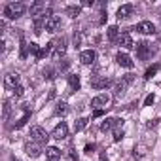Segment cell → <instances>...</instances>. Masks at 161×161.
I'll list each match as a JSON object with an SVG mask.
<instances>
[{
    "label": "cell",
    "instance_id": "obj_37",
    "mask_svg": "<svg viewBox=\"0 0 161 161\" xmlns=\"http://www.w3.org/2000/svg\"><path fill=\"white\" fill-rule=\"evenodd\" d=\"M70 159H72V161H78V155H76V153H74V150H72V152H70Z\"/></svg>",
    "mask_w": 161,
    "mask_h": 161
},
{
    "label": "cell",
    "instance_id": "obj_30",
    "mask_svg": "<svg viewBox=\"0 0 161 161\" xmlns=\"http://www.w3.org/2000/svg\"><path fill=\"white\" fill-rule=\"evenodd\" d=\"M53 74H55V70H53V68H46V70H44V76H46L47 80H53V78H55Z\"/></svg>",
    "mask_w": 161,
    "mask_h": 161
},
{
    "label": "cell",
    "instance_id": "obj_22",
    "mask_svg": "<svg viewBox=\"0 0 161 161\" xmlns=\"http://www.w3.org/2000/svg\"><path fill=\"white\" fill-rule=\"evenodd\" d=\"M10 114H12V104H10L8 101H4V104H2V119H4V121H8Z\"/></svg>",
    "mask_w": 161,
    "mask_h": 161
},
{
    "label": "cell",
    "instance_id": "obj_23",
    "mask_svg": "<svg viewBox=\"0 0 161 161\" xmlns=\"http://www.w3.org/2000/svg\"><path fill=\"white\" fill-rule=\"evenodd\" d=\"M157 70H159V64H153V66H150V68L144 72V80H150L152 76H155V74H157Z\"/></svg>",
    "mask_w": 161,
    "mask_h": 161
},
{
    "label": "cell",
    "instance_id": "obj_32",
    "mask_svg": "<svg viewBox=\"0 0 161 161\" xmlns=\"http://www.w3.org/2000/svg\"><path fill=\"white\" fill-rule=\"evenodd\" d=\"M153 101H155V97H153V95H148V97H146V101H144V106H150Z\"/></svg>",
    "mask_w": 161,
    "mask_h": 161
},
{
    "label": "cell",
    "instance_id": "obj_31",
    "mask_svg": "<svg viewBox=\"0 0 161 161\" xmlns=\"http://www.w3.org/2000/svg\"><path fill=\"white\" fill-rule=\"evenodd\" d=\"M14 93H15V97H21V95L25 93V89H23V86H17V87L14 89Z\"/></svg>",
    "mask_w": 161,
    "mask_h": 161
},
{
    "label": "cell",
    "instance_id": "obj_3",
    "mask_svg": "<svg viewBox=\"0 0 161 161\" xmlns=\"http://www.w3.org/2000/svg\"><path fill=\"white\" fill-rule=\"evenodd\" d=\"M31 138H32V142H38V144H47V140L51 138V135H47L46 133V129H42V127H32L31 129Z\"/></svg>",
    "mask_w": 161,
    "mask_h": 161
},
{
    "label": "cell",
    "instance_id": "obj_29",
    "mask_svg": "<svg viewBox=\"0 0 161 161\" xmlns=\"http://www.w3.org/2000/svg\"><path fill=\"white\" fill-rule=\"evenodd\" d=\"M121 138H123V129H116V131H114V140L119 142Z\"/></svg>",
    "mask_w": 161,
    "mask_h": 161
},
{
    "label": "cell",
    "instance_id": "obj_15",
    "mask_svg": "<svg viewBox=\"0 0 161 161\" xmlns=\"http://www.w3.org/2000/svg\"><path fill=\"white\" fill-rule=\"evenodd\" d=\"M118 44H119L123 49H133V47H135V42H133V38H131V34H129V32H121V34H119Z\"/></svg>",
    "mask_w": 161,
    "mask_h": 161
},
{
    "label": "cell",
    "instance_id": "obj_7",
    "mask_svg": "<svg viewBox=\"0 0 161 161\" xmlns=\"http://www.w3.org/2000/svg\"><path fill=\"white\" fill-rule=\"evenodd\" d=\"M66 136H68V125H66L64 121H61L59 125H55V129H53V133H51V138L63 140V138H66Z\"/></svg>",
    "mask_w": 161,
    "mask_h": 161
},
{
    "label": "cell",
    "instance_id": "obj_1",
    "mask_svg": "<svg viewBox=\"0 0 161 161\" xmlns=\"http://www.w3.org/2000/svg\"><path fill=\"white\" fill-rule=\"evenodd\" d=\"M25 10H27V6H25L23 2H10V4L4 8V15H6L8 19H19V17L25 14Z\"/></svg>",
    "mask_w": 161,
    "mask_h": 161
},
{
    "label": "cell",
    "instance_id": "obj_13",
    "mask_svg": "<svg viewBox=\"0 0 161 161\" xmlns=\"http://www.w3.org/2000/svg\"><path fill=\"white\" fill-rule=\"evenodd\" d=\"M59 27H61V19L57 15H51V17L46 19V31L47 32H57Z\"/></svg>",
    "mask_w": 161,
    "mask_h": 161
},
{
    "label": "cell",
    "instance_id": "obj_35",
    "mask_svg": "<svg viewBox=\"0 0 161 161\" xmlns=\"http://www.w3.org/2000/svg\"><path fill=\"white\" fill-rule=\"evenodd\" d=\"M103 114H104V110H95V114H93V116H95V118H101Z\"/></svg>",
    "mask_w": 161,
    "mask_h": 161
},
{
    "label": "cell",
    "instance_id": "obj_6",
    "mask_svg": "<svg viewBox=\"0 0 161 161\" xmlns=\"http://www.w3.org/2000/svg\"><path fill=\"white\" fill-rule=\"evenodd\" d=\"M110 104V97L106 95V93H101V95H97L93 101H91V106L95 108V110H103V108H106Z\"/></svg>",
    "mask_w": 161,
    "mask_h": 161
},
{
    "label": "cell",
    "instance_id": "obj_8",
    "mask_svg": "<svg viewBox=\"0 0 161 161\" xmlns=\"http://www.w3.org/2000/svg\"><path fill=\"white\" fill-rule=\"evenodd\" d=\"M95 59H97V53H95L93 49H86V51L80 53V63L86 64V66L93 64V63H95Z\"/></svg>",
    "mask_w": 161,
    "mask_h": 161
},
{
    "label": "cell",
    "instance_id": "obj_2",
    "mask_svg": "<svg viewBox=\"0 0 161 161\" xmlns=\"http://www.w3.org/2000/svg\"><path fill=\"white\" fill-rule=\"evenodd\" d=\"M135 49H136V57H138L140 61H148V59L153 55V49H152V46H150L148 42H138V44L135 46Z\"/></svg>",
    "mask_w": 161,
    "mask_h": 161
},
{
    "label": "cell",
    "instance_id": "obj_39",
    "mask_svg": "<svg viewBox=\"0 0 161 161\" xmlns=\"http://www.w3.org/2000/svg\"><path fill=\"white\" fill-rule=\"evenodd\" d=\"M12 161H19V159H15V157H12Z\"/></svg>",
    "mask_w": 161,
    "mask_h": 161
},
{
    "label": "cell",
    "instance_id": "obj_24",
    "mask_svg": "<svg viewBox=\"0 0 161 161\" xmlns=\"http://www.w3.org/2000/svg\"><path fill=\"white\" fill-rule=\"evenodd\" d=\"M66 112H68L66 103H59V104H57V108H55V114H57V116H64Z\"/></svg>",
    "mask_w": 161,
    "mask_h": 161
},
{
    "label": "cell",
    "instance_id": "obj_34",
    "mask_svg": "<svg viewBox=\"0 0 161 161\" xmlns=\"http://www.w3.org/2000/svg\"><path fill=\"white\" fill-rule=\"evenodd\" d=\"M93 150H95V144H87L86 146V153H91Z\"/></svg>",
    "mask_w": 161,
    "mask_h": 161
},
{
    "label": "cell",
    "instance_id": "obj_16",
    "mask_svg": "<svg viewBox=\"0 0 161 161\" xmlns=\"http://www.w3.org/2000/svg\"><path fill=\"white\" fill-rule=\"evenodd\" d=\"M61 157V150L59 148H55V146H47L46 148V159L47 161H57Z\"/></svg>",
    "mask_w": 161,
    "mask_h": 161
},
{
    "label": "cell",
    "instance_id": "obj_9",
    "mask_svg": "<svg viewBox=\"0 0 161 161\" xmlns=\"http://www.w3.org/2000/svg\"><path fill=\"white\" fill-rule=\"evenodd\" d=\"M4 86L10 87V89H15L17 86H21V84H19V74H17V72H15V74H14V72L6 74V76H4Z\"/></svg>",
    "mask_w": 161,
    "mask_h": 161
},
{
    "label": "cell",
    "instance_id": "obj_26",
    "mask_svg": "<svg viewBox=\"0 0 161 161\" xmlns=\"http://www.w3.org/2000/svg\"><path fill=\"white\" fill-rule=\"evenodd\" d=\"M29 51H31V53H32L36 59H40V55H42V49H40L36 44H31V46H29Z\"/></svg>",
    "mask_w": 161,
    "mask_h": 161
},
{
    "label": "cell",
    "instance_id": "obj_27",
    "mask_svg": "<svg viewBox=\"0 0 161 161\" xmlns=\"http://www.w3.org/2000/svg\"><path fill=\"white\" fill-rule=\"evenodd\" d=\"M29 118H31V112H25V116H23V118H21V119L15 123V127H23V125L29 121Z\"/></svg>",
    "mask_w": 161,
    "mask_h": 161
},
{
    "label": "cell",
    "instance_id": "obj_19",
    "mask_svg": "<svg viewBox=\"0 0 161 161\" xmlns=\"http://www.w3.org/2000/svg\"><path fill=\"white\" fill-rule=\"evenodd\" d=\"M68 86H70L72 91H78L80 89V76L78 74H70L68 76Z\"/></svg>",
    "mask_w": 161,
    "mask_h": 161
},
{
    "label": "cell",
    "instance_id": "obj_14",
    "mask_svg": "<svg viewBox=\"0 0 161 161\" xmlns=\"http://www.w3.org/2000/svg\"><path fill=\"white\" fill-rule=\"evenodd\" d=\"M135 31H138L140 34H153V32H155V27H153V23H150V21H140V23L135 27Z\"/></svg>",
    "mask_w": 161,
    "mask_h": 161
},
{
    "label": "cell",
    "instance_id": "obj_17",
    "mask_svg": "<svg viewBox=\"0 0 161 161\" xmlns=\"http://www.w3.org/2000/svg\"><path fill=\"white\" fill-rule=\"evenodd\" d=\"M131 14H133V6H131V4H123V6L118 10V19H119V21H121V19H129Z\"/></svg>",
    "mask_w": 161,
    "mask_h": 161
},
{
    "label": "cell",
    "instance_id": "obj_10",
    "mask_svg": "<svg viewBox=\"0 0 161 161\" xmlns=\"http://www.w3.org/2000/svg\"><path fill=\"white\" fill-rule=\"evenodd\" d=\"M116 63H118L119 66H123V68H133V66H135L133 59H131V57H129L127 53H121V51H119V53L116 55Z\"/></svg>",
    "mask_w": 161,
    "mask_h": 161
},
{
    "label": "cell",
    "instance_id": "obj_38",
    "mask_svg": "<svg viewBox=\"0 0 161 161\" xmlns=\"http://www.w3.org/2000/svg\"><path fill=\"white\" fill-rule=\"evenodd\" d=\"M155 125H157V119H152V121L148 123V127H155Z\"/></svg>",
    "mask_w": 161,
    "mask_h": 161
},
{
    "label": "cell",
    "instance_id": "obj_28",
    "mask_svg": "<svg viewBox=\"0 0 161 161\" xmlns=\"http://www.w3.org/2000/svg\"><path fill=\"white\" fill-rule=\"evenodd\" d=\"M27 53H29V44L21 42V59H25V57H27Z\"/></svg>",
    "mask_w": 161,
    "mask_h": 161
},
{
    "label": "cell",
    "instance_id": "obj_4",
    "mask_svg": "<svg viewBox=\"0 0 161 161\" xmlns=\"http://www.w3.org/2000/svg\"><path fill=\"white\" fill-rule=\"evenodd\" d=\"M64 53H66V38H59V40H55V49H53V53H51V57L55 59V61H59L61 57H64Z\"/></svg>",
    "mask_w": 161,
    "mask_h": 161
},
{
    "label": "cell",
    "instance_id": "obj_21",
    "mask_svg": "<svg viewBox=\"0 0 161 161\" xmlns=\"http://www.w3.org/2000/svg\"><path fill=\"white\" fill-rule=\"evenodd\" d=\"M80 14H82V6H68V8H66V15L72 17V19L78 17Z\"/></svg>",
    "mask_w": 161,
    "mask_h": 161
},
{
    "label": "cell",
    "instance_id": "obj_5",
    "mask_svg": "<svg viewBox=\"0 0 161 161\" xmlns=\"http://www.w3.org/2000/svg\"><path fill=\"white\" fill-rule=\"evenodd\" d=\"M131 82H133V74H125L121 82H118L114 95H116V97H123V95H125V91H127V86H129Z\"/></svg>",
    "mask_w": 161,
    "mask_h": 161
},
{
    "label": "cell",
    "instance_id": "obj_12",
    "mask_svg": "<svg viewBox=\"0 0 161 161\" xmlns=\"http://www.w3.org/2000/svg\"><path fill=\"white\" fill-rule=\"evenodd\" d=\"M110 84H112V80L106 78V76H103V78H93V80H91V87H93V89H106Z\"/></svg>",
    "mask_w": 161,
    "mask_h": 161
},
{
    "label": "cell",
    "instance_id": "obj_25",
    "mask_svg": "<svg viewBox=\"0 0 161 161\" xmlns=\"http://www.w3.org/2000/svg\"><path fill=\"white\" fill-rule=\"evenodd\" d=\"M86 125H87V119H86V118H80V119L74 123V131H82Z\"/></svg>",
    "mask_w": 161,
    "mask_h": 161
},
{
    "label": "cell",
    "instance_id": "obj_33",
    "mask_svg": "<svg viewBox=\"0 0 161 161\" xmlns=\"http://www.w3.org/2000/svg\"><path fill=\"white\" fill-rule=\"evenodd\" d=\"M68 64H70V63H68L66 59H63V63L59 64V68H61V70H66V68H68Z\"/></svg>",
    "mask_w": 161,
    "mask_h": 161
},
{
    "label": "cell",
    "instance_id": "obj_20",
    "mask_svg": "<svg viewBox=\"0 0 161 161\" xmlns=\"http://www.w3.org/2000/svg\"><path fill=\"white\" fill-rule=\"evenodd\" d=\"M106 36H108L110 42H118V40H119V29H118V27H108Z\"/></svg>",
    "mask_w": 161,
    "mask_h": 161
},
{
    "label": "cell",
    "instance_id": "obj_36",
    "mask_svg": "<svg viewBox=\"0 0 161 161\" xmlns=\"http://www.w3.org/2000/svg\"><path fill=\"white\" fill-rule=\"evenodd\" d=\"M82 6H93V0H84Z\"/></svg>",
    "mask_w": 161,
    "mask_h": 161
},
{
    "label": "cell",
    "instance_id": "obj_11",
    "mask_svg": "<svg viewBox=\"0 0 161 161\" xmlns=\"http://www.w3.org/2000/svg\"><path fill=\"white\" fill-rule=\"evenodd\" d=\"M25 153L29 157H40L42 150H40V144L38 142H27L25 144Z\"/></svg>",
    "mask_w": 161,
    "mask_h": 161
},
{
    "label": "cell",
    "instance_id": "obj_18",
    "mask_svg": "<svg viewBox=\"0 0 161 161\" xmlns=\"http://www.w3.org/2000/svg\"><path fill=\"white\" fill-rule=\"evenodd\" d=\"M114 127H118V118H106L101 125V131H110Z\"/></svg>",
    "mask_w": 161,
    "mask_h": 161
}]
</instances>
